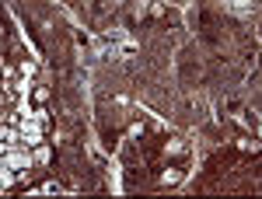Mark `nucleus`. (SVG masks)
I'll use <instances>...</instances> for the list:
<instances>
[{
	"instance_id": "nucleus-2",
	"label": "nucleus",
	"mask_w": 262,
	"mask_h": 199,
	"mask_svg": "<svg viewBox=\"0 0 262 199\" xmlns=\"http://www.w3.org/2000/svg\"><path fill=\"white\" fill-rule=\"evenodd\" d=\"M0 161L14 171V175H25L28 168H32V154H28V147L25 143H14V147H7L4 154H0Z\"/></svg>"
},
{
	"instance_id": "nucleus-1",
	"label": "nucleus",
	"mask_w": 262,
	"mask_h": 199,
	"mask_svg": "<svg viewBox=\"0 0 262 199\" xmlns=\"http://www.w3.org/2000/svg\"><path fill=\"white\" fill-rule=\"evenodd\" d=\"M14 126H18V137H21V143L32 150V147H42V140H46V126H42L32 112H25V116H18L14 119Z\"/></svg>"
},
{
	"instance_id": "nucleus-3",
	"label": "nucleus",
	"mask_w": 262,
	"mask_h": 199,
	"mask_svg": "<svg viewBox=\"0 0 262 199\" xmlns=\"http://www.w3.org/2000/svg\"><path fill=\"white\" fill-rule=\"evenodd\" d=\"M32 74H35V63H28V60H25V63H21V77H25V80H32Z\"/></svg>"
}]
</instances>
